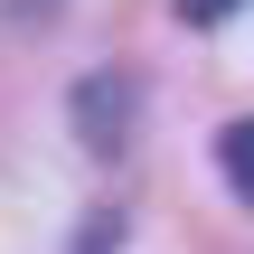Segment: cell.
Segmentation results:
<instances>
[{
    "label": "cell",
    "mask_w": 254,
    "mask_h": 254,
    "mask_svg": "<svg viewBox=\"0 0 254 254\" xmlns=\"http://www.w3.org/2000/svg\"><path fill=\"white\" fill-rule=\"evenodd\" d=\"M75 132H85V151H123L132 141V75H85L75 85Z\"/></svg>",
    "instance_id": "1"
},
{
    "label": "cell",
    "mask_w": 254,
    "mask_h": 254,
    "mask_svg": "<svg viewBox=\"0 0 254 254\" xmlns=\"http://www.w3.org/2000/svg\"><path fill=\"white\" fill-rule=\"evenodd\" d=\"M217 170H226V189L254 207V113H236V123L217 132Z\"/></svg>",
    "instance_id": "2"
},
{
    "label": "cell",
    "mask_w": 254,
    "mask_h": 254,
    "mask_svg": "<svg viewBox=\"0 0 254 254\" xmlns=\"http://www.w3.org/2000/svg\"><path fill=\"white\" fill-rule=\"evenodd\" d=\"M123 245V217H104V207H94V217H85V236H75V254H113Z\"/></svg>",
    "instance_id": "3"
},
{
    "label": "cell",
    "mask_w": 254,
    "mask_h": 254,
    "mask_svg": "<svg viewBox=\"0 0 254 254\" xmlns=\"http://www.w3.org/2000/svg\"><path fill=\"white\" fill-rule=\"evenodd\" d=\"M236 9H245V0H179V19H189V28H226Z\"/></svg>",
    "instance_id": "4"
}]
</instances>
